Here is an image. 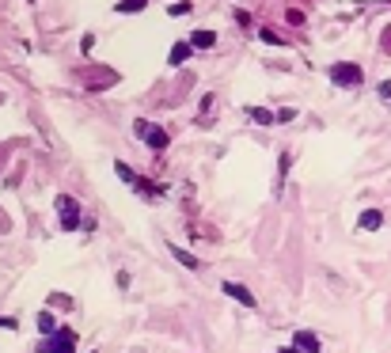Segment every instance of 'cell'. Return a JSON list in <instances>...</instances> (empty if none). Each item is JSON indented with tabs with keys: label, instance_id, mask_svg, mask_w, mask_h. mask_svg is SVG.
Listing matches in <instances>:
<instances>
[{
	"label": "cell",
	"instance_id": "1",
	"mask_svg": "<svg viewBox=\"0 0 391 353\" xmlns=\"http://www.w3.org/2000/svg\"><path fill=\"white\" fill-rule=\"evenodd\" d=\"M327 76H331V84H338V87H361L365 84V72H361V65H353V61H335V65L327 69Z\"/></svg>",
	"mask_w": 391,
	"mask_h": 353
},
{
	"label": "cell",
	"instance_id": "2",
	"mask_svg": "<svg viewBox=\"0 0 391 353\" xmlns=\"http://www.w3.org/2000/svg\"><path fill=\"white\" fill-rule=\"evenodd\" d=\"M133 133H137V137H141L144 144H149V148L152 152H164L167 148V130H160V126L156 122H149V118H137V122H133Z\"/></svg>",
	"mask_w": 391,
	"mask_h": 353
},
{
	"label": "cell",
	"instance_id": "3",
	"mask_svg": "<svg viewBox=\"0 0 391 353\" xmlns=\"http://www.w3.org/2000/svg\"><path fill=\"white\" fill-rule=\"evenodd\" d=\"M38 353H76V331L61 327V331L50 334L46 342H38Z\"/></svg>",
	"mask_w": 391,
	"mask_h": 353
},
{
	"label": "cell",
	"instance_id": "4",
	"mask_svg": "<svg viewBox=\"0 0 391 353\" xmlns=\"http://www.w3.org/2000/svg\"><path fill=\"white\" fill-rule=\"evenodd\" d=\"M76 80H84V87H92V92H103V87L118 84V72L114 69H80Z\"/></svg>",
	"mask_w": 391,
	"mask_h": 353
},
{
	"label": "cell",
	"instance_id": "5",
	"mask_svg": "<svg viewBox=\"0 0 391 353\" xmlns=\"http://www.w3.org/2000/svg\"><path fill=\"white\" fill-rule=\"evenodd\" d=\"M57 216H61V228H80V202L69 194H57Z\"/></svg>",
	"mask_w": 391,
	"mask_h": 353
},
{
	"label": "cell",
	"instance_id": "6",
	"mask_svg": "<svg viewBox=\"0 0 391 353\" xmlns=\"http://www.w3.org/2000/svg\"><path fill=\"white\" fill-rule=\"evenodd\" d=\"M221 289H224L228 296H232L235 304H243V308H255V293H251L247 285H240V282H224Z\"/></svg>",
	"mask_w": 391,
	"mask_h": 353
},
{
	"label": "cell",
	"instance_id": "7",
	"mask_svg": "<svg viewBox=\"0 0 391 353\" xmlns=\"http://www.w3.org/2000/svg\"><path fill=\"white\" fill-rule=\"evenodd\" d=\"M292 350L297 353H319V338L312 331H297L292 334Z\"/></svg>",
	"mask_w": 391,
	"mask_h": 353
},
{
	"label": "cell",
	"instance_id": "8",
	"mask_svg": "<svg viewBox=\"0 0 391 353\" xmlns=\"http://www.w3.org/2000/svg\"><path fill=\"white\" fill-rule=\"evenodd\" d=\"M380 224H384V213L380 209H365L361 216H357V228H365V232H376Z\"/></svg>",
	"mask_w": 391,
	"mask_h": 353
},
{
	"label": "cell",
	"instance_id": "9",
	"mask_svg": "<svg viewBox=\"0 0 391 353\" xmlns=\"http://www.w3.org/2000/svg\"><path fill=\"white\" fill-rule=\"evenodd\" d=\"M190 46H194V50H213V46H217V35H213V31H194V35H190Z\"/></svg>",
	"mask_w": 391,
	"mask_h": 353
},
{
	"label": "cell",
	"instance_id": "10",
	"mask_svg": "<svg viewBox=\"0 0 391 353\" xmlns=\"http://www.w3.org/2000/svg\"><path fill=\"white\" fill-rule=\"evenodd\" d=\"M171 255H175V262H178V266H186V270H198V266H201V262L194 259L186 247H175V243H171Z\"/></svg>",
	"mask_w": 391,
	"mask_h": 353
},
{
	"label": "cell",
	"instance_id": "11",
	"mask_svg": "<svg viewBox=\"0 0 391 353\" xmlns=\"http://www.w3.org/2000/svg\"><path fill=\"white\" fill-rule=\"evenodd\" d=\"M114 171H118V179H122V182H129V187H137V179H141V175H137L133 167L126 164V160H114Z\"/></svg>",
	"mask_w": 391,
	"mask_h": 353
},
{
	"label": "cell",
	"instance_id": "12",
	"mask_svg": "<svg viewBox=\"0 0 391 353\" xmlns=\"http://www.w3.org/2000/svg\"><path fill=\"white\" fill-rule=\"evenodd\" d=\"M190 53H194V46H190V42H175V46H171V58H167V61H171V65H183V61L190 58Z\"/></svg>",
	"mask_w": 391,
	"mask_h": 353
},
{
	"label": "cell",
	"instance_id": "13",
	"mask_svg": "<svg viewBox=\"0 0 391 353\" xmlns=\"http://www.w3.org/2000/svg\"><path fill=\"white\" fill-rule=\"evenodd\" d=\"M247 114H251V122H258V126H274V122H278V114L266 110V107H251Z\"/></svg>",
	"mask_w": 391,
	"mask_h": 353
},
{
	"label": "cell",
	"instance_id": "14",
	"mask_svg": "<svg viewBox=\"0 0 391 353\" xmlns=\"http://www.w3.org/2000/svg\"><path fill=\"white\" fill-rule=\"evenodd\" d=\"M144 8H149V0H118V4H114V12L129 15V12H144Z\"/></svg>",
	"mask_w": 391,
	"mask_h": 353
},
{
	"label": "cell",
	"instance_id": "15",
	"mask_svg": "<svg viewBox=\"0 0 391 353\" xmlns=\"http://www.w3.org/2000/svg\"><path fill=\"white\" fill-rule=\"evenodd\" d=\"M38 331H42L46 338H50V334H57V331H61V327L53 323V316H50V311H38Z\"/></svg>",
	"mask_w": 391,
	"mask_h": 353
},
{
	"label": "cell",
	"instance_id": "16",
	"mask_svg": "<svg viewBox=\"0 0 391 353\" xmlns=\"http://www.w3.org/2000/svg\"><path fill=\"white\" fill-rule=\"evenodd\" d=\"M285 19H289L292 27H304V12H300V8H289V12H285Z\"/></svg>",
	"mask_w": 391,
	"mask_h": 353
},
{
	"label": "cell",
	"instance_id": "17",
	"mask_svg": "<svg viewBox=\"0 0 391 353\" xmlns=\"http://www.w3.org/2000/svg\"><path fill=\"white\" fill-rule=\"evenodd\" d=\"M190 8H194L190 0H175V4L167 8V12H171V15H186V12H190Z\"/></svg>",
	"mask_w": 391,
	"mask_h": 353
},
{
	"label": "cell",
	"instance_id": "18",
	"mask_svg": "<svg viewBox=\"0 0 391 353\" xmlns=\"http://www.w3.org/2000/svg\"><path fill=\"white\" fill-rule=\"evenodd\" d=\"M50 304H53V308H72V296H65V293H53V296H50Z\"/></svg>",
	"mask_w": 391,
	"mask_h": 353
},
{
	"label": "cell",
	"instance_id": "19",
	"mask_svg": "<svg viewBox=\"0 0 391 353\" xmlns=\"http://www.w3.org/2000/svg\"><path fill=\"white\" fill-rule=\"evenodd\" d=\"M380 50H384V53H391V23L384 27V35H380Z\"/></svg>",
	"mask_w": 391,
	"mask_h": 353
},
{
	"label": "cell",
	"instance_id": "20",
	"mask_svg": "<svg viewBox=\"0 0 391 353\" xmlns=\"http://www.w3.org/2000/svg\"><path fill=\"white\" fill-rule=\"evenodd\" d=\"M263 35V42H270V46H281V35H274V31H258Z\"/></svg>",
	"mask_w": 391,
	"mask_h": 353
},
{
	"label": "cell",
	"instance_id": "21",
	"mask_svg": "<svg viewBox=\"0 0 391 353\" xmlns=\"http://www.w3.org/2000/svg\"><path fill=\"white\" fill-rule=\"evenodd\" d=\"M292 118H297V110H292V107H281L278 110V122H292Z\"/></svg>",
	"mask_w": 391,
	"mask_h": 353
},
{
	"label": "cell",
	"instance_id": "22",
	"mask_svg": "<svg viewBox=\"0 0 391 353\" xmlns=\"http://www.w3.org/2000/svg\"><path fill=\"white\" fill-rule=\"evenodd\" d=\"M380 99H384L388 107H391V80H384V84H380Z\"/></svg>",
	"mask_w": 391,
	"mask_h": 353
},
{
	"label": "cell",
	"instance_id": "23",
	"mask_svg": "<svg viewBox=\"0 0 391 353\" xmlns=\"http://www.w3.org/2000/svg\"><path fill=\"white\" fill-rule=\"evenodd\" d=\"M0 331H15V319H12V316H8V319L0 316Z\"/></svg>",
	"mask_w": 391,
	"mask_h": 353
},
{
	"label": "cell",
	"instance_id": "24",
	"mask_svg": "<svg viewBox=\"0 0 391 353\" xmlns=\"http://www.w3.org/2000/svg\"><path fill=\"white\" fill-rule=\"evenodd\" d=\"M274 353H297V350H292V346H281V350H274Z\"/></svg>",
	"mask_w": 391,
	"mask_h": 353
},
{
	"label": "cell",
	"instance_id": "25",
	"mask_svg": "<svg viewBox=\"0 0 391 353\" xmlns=\"http://www.w3.org/2000/svg\"><path fill=\"white\" fill-rule=\"evenodd\" d=\"M0 99H4V95H0Z\"/></svg>",
	"mask_w": 391,
	"mask_h": 353
},
{
	"label": "cell",
	"instance_id": "26",
	"mask_svg": "<svg viewBox=\"0 0 391 353\" xmlns=\"http://www.w3.org/2000/svg\"><path fill=\"white\" fill-rule=\"evenodd\" d=\"M95 353H99V350H95Z\"/></svg>",
	"mask_w": 391,
	"mask_h": 353
}]
</instances>
